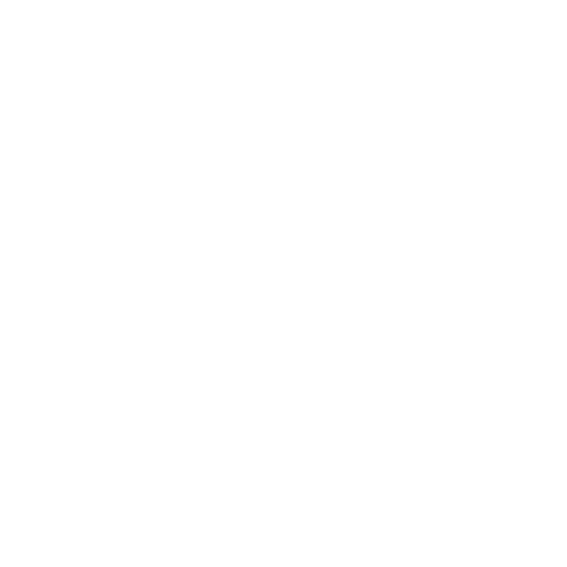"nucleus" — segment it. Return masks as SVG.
Listing matches in <instances>:
<instances>
[]
</instances>
